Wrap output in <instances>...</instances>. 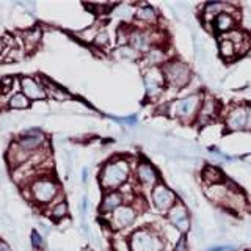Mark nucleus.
<instances>
[{"instance_id":"5","label":"nucleus","mask_w":251,"mask_h":251,"mask_svg":"<svg viewBox=\"0 0 251 251\" xmlns=\"http://www.w3.org/2000/svg\"><path fill=\"white\" fill-rule=\"evenodd\" d=\"M60 192V185L52 177L43 176L30 185V198L38 204H49Z\"/></svg>"},{"instance_id":"13","label":"nucleus","mask_w":251,"mask_h":251,"mask_svg":"<svg viewBox=\"0 0 251 251\" xmlns=\"http://www.w3.org/2000/svg\"><path fill=\"white\" fill-rule=\"evenodd\" d=\"M218 112H220V104L215 99H212V98L202 99L195 123L198 126H206L207 123H210L218 115Z\"/></svg>"},{"instance_id":"25","label":"nucleus","mask_w":251,"mask_h":251,"mask_svg":"<svg viewBox=\"0 0 251 251\" xmlns=\"http://www.w3.org/2000/svg\"><path fill=\"white\" fill-rule=\"evenodd\" d=\"M8 107L11 110H25L30 107V100L22 93H14L8 100Z\"/></svg>"},{"instance_id":"8","label":"nucleus","mask_w":251,"mask_h":251,"mask_svg":"<svg viewBox=\"0 0 251 251\" xmlns=\"http://www.w3.org/2000/svg\"><path fill=\"white\" fill-rule=\"evenodd\" d=\"M165 86V77L160 68H149L145 73V88L149 99L157 98Z\"/></svg>"},{"instance_id":"35","label":"nucleus","mask_w":251,"mask_h":251,"mask_svg":"<svg viewBox=\"0 0 251 251\" xmlns=\"http://www.w3.org/2000/svg\"><path fill=\"white\" fill-rule=\"evenodd\" d=\"M3 50V39H0V53Z\"/></svg>"},{"instance_id":"3","label":"nucleus","mask_w":251,"mask_h":251,"mask_svg":"<svg viewBox=\"0 0 251 251\" xmlns=\"http://www.w3.org/2000/svg\"><path fill=\"white\" fill-rule=\"evenodd\" d=\"M162 73L165 77V83H168L170 86L176 90L184 88L188 85V82L192 80V71L188 68L187 63L173 60L167 61L162 68Z\"/></svg>"},{"instance_id":"28","label":"nucleus","mask_w":251,"mask_h":251,"mask_svg":"<svg viewBox=\"0 0 251 251\" xmlns=\"http://www.w3.org/2000/svg\"><path fill=\"white\" fill-rule=\"evenodd\" d=\"M98 33H99L98 25H91V27L83 28L82 31H78L77 36L80 38L82 41H85V43H94V39H96Z\"/></svg>"},{"instance_id":"6","label":"nucleus","mask_w":251,"mask_h":251,"mask_svg":"<svg viewBox=\"0 0 251 251\" xmlns=\"http://www.w3.org/2000/svg\"><path fill=\"white\" fill-rule=\"evenodd\" d=\"M226 129L229 132L251 130V105H237L226 116Z\"/></svg>"},{"instance_id":"7","label":"nucleus","mask_w":251,"mask_h":251,"mask_svg":"<svg viewBox=\"0 0 251 251\" xmlns=\"http://www.w3.org/2000/svg\"><path fill=\"white\" fill-rule=\"evenodd\" d=\"M152 202H154V206H155L157 210L168 212L177 201H176L175 192H171L167 185H163V184L159 182L152 188Z\"/></svg>"},{"instance_id":"32","label":"nucleus","mask_w":251,"mask_h":251,"mask_svg":"<svg viewBox=\"0 0 251 251\" xmlns=\"http://www.w3.org/2000/svg\"><path fill=\"white\" fill-rule=\"evenodd\" d=\"M11 83H13V78L11 77H5L0 80V91L2 93H6L8 90L11 88Z\"/></svg>"},{"instance_id":"15","label":"nucleus","mask_w":251,"mask_h":251,"mask_svg":"<svg viewBox=\"0 0 251 251\" xmlns=\"http://www.w3.org/2000/svg\"><path fill=\"white\" fill-rule=\"evenodd\" d=\"M137 179L143 187H155L159 184V176H157L155 170L149 162H140L137 167Z\"/></svg>"},{"instance_id":"10","label":"nucleus","mask_w":251,"mask_h":251,"mask_svg":"<svg viewBox=\"0 0 251 251\" xmlns=\"http://www.w3.org/2000/svg\"><path fill=\"white\" fill-rule=\"evenodd\" d=\"M46 135L39 129H27L18 140V143L24 151L33 154L46 145Z\"/></svg>"},{"instance_id":"33","label":"nucleus","mask_w":251,"mask_h":251,"mask_svg":"<svg viewBox=\"0 0 251 251\" xmlns=\"http://www.w3.org/2000/svg\"><path fill=\"white\" fill-rule=\"evenodd\" d=\"M175 251H187V239H185V237H180V239L177 240Z\"/></svg>"},{"instance_id":"19","label":"nucleus","mask_w":251,"mask_h":251,"mask_svg":"<svg viewBox=\"0 0 251 251\" xmlns=\"http://www.w3.org/2000/svg\"><path fill=\"white\" fill-rule=\"evenodd\" d=\"M231 5L229 3H225V2H210L204 5V11H202V19L204 22H212L218 14H222L225 11H227V8Z\"/></svg>"},{"instance_id":"11","label":"nucleus","mask_w":251,"mask_h":251,"mask_svg":"<svg viewBox=\"0 0 251 251\" xmlns=\"http://www.w3.org/2000/svg\"><path fill=\"white\" fill-rule=\"evenodd\" d=\"M167 214H168L170 223L175 226L177 231L185 234L188 229H190V218H188V212L182 202H176Z\"/></svg>"},{"instance_id":"31","label":"nucleus","mask_w":251,"mask_h":251,"mask_svg":"<svg viewBox=\"0 0 251 251\" xmlns=\"http://www.w3.org/2000/svg\"><path fill=\"white\" fill-rule=\"evenodd\" d=\"M110 41V36L107 31H99L96 39H94V44H96L98 47H105Z\"/></svg>"},{"instance_id":"16","label":"nucleus","mask_w":251,"mask_h":251,"mask_svg":"<svg viewBox=\"0 0 251 251\" xmlns=\"http://www.w3.org/2000/svg\"><path fill=\"white\" fill-rule=\"evenodd\" d=\"M5 157H6V162L10 163L11 168H19V167H22L24 163L28 162L31 154H28L27 151H24V149L19 146L18 141H16V143H11V146L8 148Z\"/></svg>"},{"instance_id":"18","label":"nucleus","mask_w":251,"mask_h":251,"mask_svg":"<svg viewBox=\"0 0 251 251\" xmlns=\"http://www.w3.org/2000/svg\"><path fill=\"white\" fill-rule=\"evenodd\" d=\"M235 24H237V19L234 18V13L231 11H225L222 14H218L214 19V25L217 31H222V33H229V31H232Z\"/></svg>"},{"instance_id":"9","label":"nucleus","mask_w":251,"mask_h":251,"mask_svg":"<svg viewBox=\"0 0 251 251\" xmlns=\"http://www.w3.org/2000/svg\"><path fill=\"white\" fill-rule=\"evenodd\" d=\"M137 218V210L133 206H127L123 204L118 209H115L110 215V226L113 229H124L133 223V220Z\"/></svg>"},{"instance_id":"36","label":"nucleus","mask_w":251,"mask_h":251,"mask_svg":"<svg viewBox=\"0 0 251 251\" xmlns=\"http://www.w3.org/2000/svg\"><path fill=\"white\" fill-rule=\"evenodd\" d=\"M85 251H90V250H85Z\"/></svg>"},{"instance_id":"12","label":"nucleus","mask_w":251,"mask_h":251,"mask_svg":"<svg viewBox=\"0 0 251 251\" xmlns=\"http://www.w3.org/2000/svg\"><path fill=\"white\" fill-rule=\"evenodd\" d=\"M21 93L25 96L30 102L31 100H44L47 98V93L43 88L41 83H38L33 77H21Z\"/></svg>"},{"instance_id":"29","label":"nucleus","mask_w":251,"mask_h":251,"mask_svg":"<svg viewBox=\"0 0 251 251\" xmlns=\"http://www.w3.org/2000/svg\"><path fill=\"white\" fill-rule=\"evenodd\" d=\"M30 243L36 251H43L44 250V237L43 234H39L38 231H33L30 235Z\"/></svg>"},{"instance_id":"14","label":"nucleus","mask_w":251,"mask_h":251,"mask_svg":"<svg viewBox=\"0 0 251 251\" xmlns=\"http://www.w3.org/2000/svg\"><path fill=\"white\" fill-rule=\"evenodd\" d=\"M129 46L140 53H148L152 47V35L145 30H132L129 33Z\"/></svg>"},{"instance_id":"20","label":"nucleus","mask_w":251,"mask_h":251,"mask_svg":"<svg viewBox=\"0 0 251 251\" xmlns=\"http://www.w3.org/2000/svg\"><path fill=\"white\" fill-rule=\"evenodd\" d=\"M24 44H25V49L28 52L35 50L36 47L41 43V36H43V31L39 27H33V28H28L24 31Z\"/></svg>"},{"instance_id":"21","label":"nucleus","mask_w":251,"mask_h":251,"mask_svg":"<svg viewBox=\"0 0 251 251\" xmlns=\"http://www.w3.org/2000/svg\"><path fill=\"white\" fill-rule=\"evenodd\" d=\"M202 179H204V182L209 184L212 187V185L222 184L223 180H225V176H223V173L220 171L218 168H215V167H206V168L202 170Z\"/></svg>"},{"instance_id":"2","label":"nucleus","mask_w":251,"mask_h":251,"mask_svg":"<svg viewBox=\"0 0 251 251\" xmlns=\"http://www.w3.org/2000/svg\"><path fill=\"white\" fill-rule=\"evenodd\" d=\"M202 102V98L200 93H193L188 94V96L175 100L173 104L168 105V113L179 118L182 123H190L196 120V115H198L200 105Z\"/></svg>"},{"instance_id":"27","label":"nucleus","mask_w":251,"mask_h":251,"mask_svg":"<svg viewBox=\"0 0 251 251\" xmlns=\"http://www.w3.org/2000/svg\"><path fill=\"white\" fill-rule=\"evenodd\" d=\"M118 57H120L121 60L135 61L140 57V52H137L135 49H132V47L127 44V46H121L120 49H118Z\"/></svg>"},{"instance_id":"17","label":"nucleus","mask_w":251,"mask_h":251,"mask_svg":"<svg viewBox=\"0 0 251 251\" xmlns=\"http://www.w3.org/2000/svg\"><path fill=\"white\" fill-rule=\"evenodd\" d=\"M124 196L121 192H108L104 198H102L100 202V212L102 214H112L115 209H118L120 206H123Z\"/></svg>"},{"instance_id":"23","label":"nucleus","mask_w":251,"mask_h":251,"mask_svg":"<svg viewBox=\"0 0 251 251\" xmlns=\"http://www.w3.org/2000/svg\"><path fill=\"white\" fill-rule=\"evenodd\" d=\"M135 18L140 21V22H145V24H155L157 21V13L152 6L149 5H143L140 6L138 10L135 11Z\"/></svg>"},{"instance_id":"26","label":"nucleus","mask_w":251,"mask_h":251,"mask_svg":"<svg viewBox=\"0 0 251 251\" xmlns=\"http://www.w3.org/2000/svg\"><path fill=\"white\" fill-rule=\"evenodd\" d=\"M68 215V204L66 201H58L57 204H53V207L50 209V217L55 222H60Z\"/></svg>"},{"instance_id":"34","label":"nucleus","mask_w":251,"mask_h":251,"mask_svg":"<svg viewBox=\"0 0 251 251\" xmlns=\"http://www.w3.org/2000/svg\"><path fill=\"white\" fill-rule=\"evenodd\" d=\"M0 251H13V248L5 240H0Z\"/></svg>"},{"instance_id":"24","label":"nucleus","mask_w":251,"mask_h":251,"mask_svg":"<svg viewBox=\"0 0 251 251\" xmlns=\"http://www.w3.org/2000/svg\"><path fill=\"white\" fill-rule=\"evenodd\" d=\"M165 52L160 49V47H151V50L146 53V61L149 63L151 68H159V65L165 63Z\"/></svg>"},{"instance_id":"22","label":"nucleus","mask_w":251,"mask_h":251,"mask_svg":"<svg viewBox=\"0 0 251 251\" xmlns=\"http://www.w3.org/2000/svg\"><path fill=\"white\" fill-rule=\"evenodd\" d=\"M220 53H222V57L226 61H229V60L237 57V49H235V44L226 35L220 39Z\"/></svg>"},{"instance_id":"1","label":"nucleus","mask_w":251,"mask_h":251,"mask_svg":"<svg viewBox=\"0 0 251 251\" xmlns=\"http://www.w3.org/2000/svg\"><path fill=\"white\" fill-rule=\"evenodd\" d=\"M129 163L126 160H113L104 165V168L100 171L99 182L100 187L105 188L108 192H115L118 187H121L129 177Z\"/></svg>"},{"instance_id":"4","label":"nucleus","mask_w":251,"mask_h":251,"mask_svg":"<svg viewBox=\"0 0 251 251\" xmlns=\"http://www.w3.org/2000/svg\"><path fill=\"white\" fill-rule=\"evenodd\" d=\"M129 250L130 251H162L163 240L159 234L151 229L141 227L137 229L129 239Z\"/></svg>"},{"instance_id":"30","label":"nucleus","mask_w":251,"mask_h":251,"mask_svg":"<svg viewBox=\"0 0 251 251\" xmlns=\"http://www.w3.org/2000/svg\"><path fill=\"white\" fill-rule=\"evenodd\" d=\"M115 14L120 16V18H130V16L135 14V13H132L129 5H118V8L115 10Z\"/></svg>"}]
</instances>
